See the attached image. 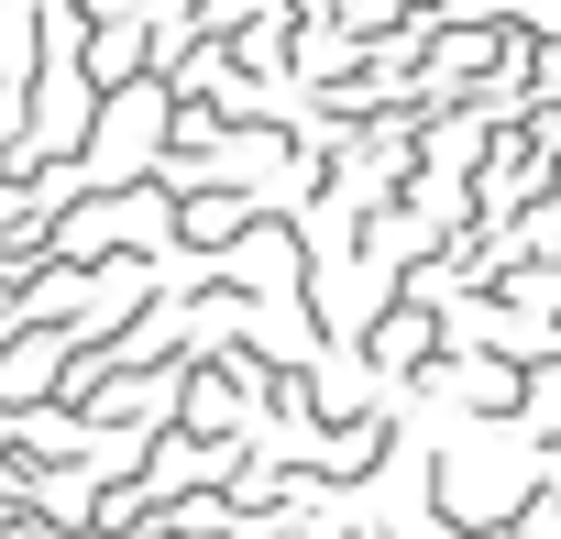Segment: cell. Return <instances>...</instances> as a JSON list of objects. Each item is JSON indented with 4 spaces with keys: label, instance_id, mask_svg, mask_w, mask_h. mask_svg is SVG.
I'll return each mask as SVG.
<instances>
[{
    "label": "cell",
    "instance_id": "cell-1",
    "mask_svg": "<svg viewBox=\"0 0 561 539\" xmlns=\"http://www.w3.org/2000/svg\"><path fill=\"white\" fill-rule=\"evenodd\" d=\"M0 78H34V12L0 0Z\"/></svg>",
    "mask_w": 561,
    "mask_h": 539
}]
</instances>
